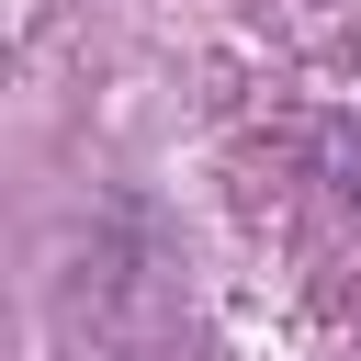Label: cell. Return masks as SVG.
Here are the masks:
<instances>
[{"label":"cell","instance_id":"6da1fadb","mask_svg":"<svg viewBox=\"0 0 361 361\" xmlns=\"http://www.w3.org/2000/svg\"><path fill=\"white\" fill-rule=\"evenodd\" d=\"M305 169H316L338 203H361V113H327V124L305 135Z\"/></svg>","mask_w":361,"mask_h":361}]
</instances>
